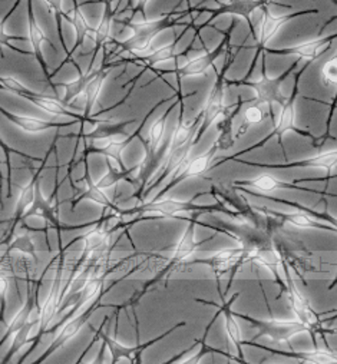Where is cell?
<instances>
[{"instance_id":"obj_18","label":"cell","mask_w":337,"mask_h":364,"mask_svg":"<svg viewBox=\"0 0 337 364\" xmlns=\"http://www.w3.org/2000/svg\"><path fill=\"white\" fill-rule=\"evenodd\" d=\"M196 224H197L196 218L189 221L188 228L185 230L184 235L174 247V252H172V257H171L172 265L184 263L192 254V252H194L201 245V243H197V240H196Z\"/></svg>"},{"instance_id":"obj_26","label":"cell","mask_w":337,"mask_h":364,"mask_svg":"<svg viewBox=\"0 0 337 364\" xmlns=\"http://www.w3.org/2000/svg\"><path fill=\"white\" fill-rule=\"evenodd\" d=\"M290 357H296L303 363L307 364H337V356L330 350H316L307 353H293L288 354Z\"/></svg>"},{"instance_id":"obj_12","label":"cell","mask_w":337,"mask_h":364,"mask_svg":"<svg viewBox=\"0 0 337 364\" xmlns=\"http://www.w3.org/2000/svg\"><path fill=\"white\" fill-rule=\"evenodd\" d=\"M231 185L234 188H251L255 189V191H277V189H296V191H303V193H314V194H320L316 189H310L303 186L300 184L293 182H287L283 180L276 178L275 175H270V173H260V175H257L251 180H237L233 181Z\"/></svg>"},{"instance_id":"obj_30","label":"cell","mask_w":337,"mask_h":364,"mask_svg":"<svg viewBox=\"0 0 337 364\" xmlns=\"http://www.w3.org/2000/svg\"><path fill=\"white\" fill-rule=\"evenodd\" d=\"M10 36L5 32V27H3V23L0 22V46H10Z\"/></svg>"},{"instance_id":"obj_22","label":"cell","mask_w":337,"mask_h":364,"mask_svg":"<svg viewBox=\"0 0 337 364\" xmlns=\"http://www.w3.org/2000/svg\"><path fill=\"white\" fill-rule=\"evenodd\" d=\"M8 117L12 119V122L19 126V128L25 132H29V134H36V132H42V131H46L49 128H54V126H67L68 123H55V122H51V121H45V119H39V118H35V117H21V115H12V114H8Z\"/></svg>"},{"instance_id":"obj_25","label":"cell","mask_w":337,"mask_h":364,"mask_svg":"<svg viewBox=\"0 0 337 364\" xmlns=\"http://www.w3.org/2000/svg\"><path fill=\"white\" fill-rule=\"evenodd\" d=\"M243 123L240 125V128L237 131V138L235 141L242 136L244 132L248 131L250 126L253 125H257L264 121V110H263V106L260 105H254V104H250L248 108H246L243 110Z\"/></svg>"},{"instance_id":"obj_1","label":"cell","mask_w":337,"mask_h":364,"mask_svg":"<svg viewBox=\"0 0 337 364\" xmlns=\"http://www.w3.org/2000/svg\"><path fill=\"white\" fill-rule=\"evenodd\" d=\"M309 65H310V63L307 62L306 65H304V66L299 71V73L296 75L293 92H292L290 97H288V98L286 99V102L281 105V110H280V114H279V117H277V121H276V123H275V128H272V131L268 132L267 136H264L260 142H257V144H254V145H251V147H248V148H246V149L238 151V152H235V154H233V155H230V156H224V158H221V160H216V162L213 164L211 168H217V167H220V165H222V164L230 162V161H233V160H237V158H240L242 155L250 154V152H253V151H255V149H260V148H263V147L267 144V142H268L271 138H275V136H277L279 144H280V148H281L283 155H284V158H286L287 155H286V149H284V144H283V138H284V135H286L287 132H290V131L297 132V134L301 135V136H307V138H310L312 142H313V145L316 147V139H314V136L310 135V134H307V132L301 131V130H299L297 126H296V99H297V95H299V92H300V89H299L300 77H301L303 72L307 69Z\"/></svg>"},{"instance_id":"obj_19","label":"cell","mask_w":337,"mask_h":364,"mask_svg":"<svg viewBox=\"0 0 337 364\" xmlns=\"http://www.w3.org/2000/svg\"><path fill=\"white\" fill-rule=\"evenodd\" d=\"M38 197H39L38 180H34L22 188V191L19 193L18 202H16V214H18L19 219L27 217L30 211L34 210Z\"/></svg>"},{"instance_id":"obj_8","label":"cell","mask_w":337,"mask_h":364,"mask_svg":"<svg viewBox=\"0 0 337 364\" xmlns=\"http://www.w3.org/2000/svg\"><path fill=\"white\" fill-rule=\"evenodd\" d=\"M229 71L227 66H224L222 71L218 72L217 76V81L208 95V99L205 101L202 109H201V125H200V130L192 141V144L197 145L198 141H201V138L204 136V134L208 131V128L216 122H218L224 114V110H226V106H224V79H226V72Z\"/></svg>"},{"instance_id":"obj_3","label":"cell","mask_w":337,"mask_h":364,"mask_svg":"<svg viewBox=\"0 0 337 364\" xmlns=\"http://www.w3.org/2000/svg\"><path fill=\"white\" fill-rule=\"evenodd\" d=\"M238 21L234 19L233 23L230 25V27L224 32L222 34V42L216 47L214 51H202L200 55L191 58L188 62H185L183 66L180 68H174L172 71H167L165 73H174L176 82H178V92L181 90V79L183 77H188V76H198V75H204L208 69H210L217 58H220V55H222L224 52L229 51L230 47V39H231V34L234 27L237 26Z\"/></svg>"},{"instance_id":"obj_7","label":"cell","mask_w":337,"mask_h":364,"mask_svg":"<svg viewBox=\"0 0 337 364\" xmlns=\"http://www.w3.org/2000/svg\"><path fill=\"white\" fill-rule=\"evenodd\" d=\"M235 315L250 321L257 330H259V335L254 337V340L257 337H267L271 343H287L292 337L303 333V331H307L297 320H280L275 317H271L268 320H260V319H253L250 315L244 314H235Z\"/></svg>"},{"instance_id":"obj_29","label":"cell","mask_w":337,"mask_h":364,"mask_svg":"<svg viewBox=\"0 0 337 364\" xmlns=\"http://www.w3.org/2000/svg\"><path fill=\"white\" fill-rule=\"evenodd\" d=\"M10 293V280L8 276L0 274V304L5 306Z\"/></svg>"},{"instance_id":"obj_21","label":"cell","mask_w":337,"mask_h":364,"mask_svg":"<svg viewBox=\"0 0 337 364\" xmlns=\"http://www.w3.org/2000/svg\"><path fill=\"white\" fill-rule=\"evenodd\" d=\"M240 294H234V297L230 300L229 304H224L220 308V313H222L224 315V328H226V335L229 337V340L235 345V347H242L243 344V336H242V328H240L237 320H235V315L234 313L230 310V304L234 302V300L238 297Z\"/></svg>"},{"instance_id":"obj_20","label":"cell","mask_w":337,"mask_h":364,"mask_svg":"<svg viewBox=\"0 0 337 364\" xmlns=\"http://www.w3.org/2000/svg\"><path fill=\"white\" fill-rule=\"evenodd\" d=\"M115 18V10L111 9V3H105V10L102 14V19L100 25L96 26L95 30V52L100 51L106 43L112 40L111 32H112V22Z\"/></svg>"},{"instance_id":"obj_27","label":"cell","mask_w":337,"mask_h":364,"mask_svg":"<svg viewBox=\"0 0 337 364\" xmlns=\"http://www.w3.org/2000/svg\"><path fill=\"white\" fill-rule=\"evenodd\" d=\"M322 79L325 85L334 86L337 84V58L332 56L329 60H326L325 66L322 69Z\"/></svg>"},{"instance_id":"obj_24","label":"cell","mask_w":337,"mask_h":364,"mask_svg":"<svg viewBox=\"0 0 337 364\" xmlns=\"http://www.w3.org/2000/svg\"><path fill=\"white\" fill-rule=\"evenodd\" d=\"M62 14L65 16V18L71 22V25L73 26V29L76 32V46L73 47V51H75L76 47L81 46L84 43V40L86 39V34H88V30L91 29V26H89L88 21L85 19L82 10L79 8H73L69 12L62 13Z\"/></svg>"},{"instance_id":"obj_5","label":"cell","mask_w":337,"mask_h":364,"mask_svg":"<svg viewBox=\"0 0 337 364\" xmlns=\"http://www.w3.org/2000/svg\"><path fill=\"white\" fill-rule=\"evenodd\" d=\"M221 149V144L220 141L217 139L214 142V145L207 149L204 154L196 156L194 160H189V156L187 158V160L178 167V169H176L171 178L168 180V184L159 189V193L154 197L152 201L155 199H161L165 194H168L172 188H175L178 184H181L183 181H187L188 178H194V177H200L201 173H204L205 171L210 169L214 164V161L217 160V152Z\"/></svg>"},{"instance_id":"obj_10","label":"cell","mask_w":337,"mask_h":364,"mask_svg":"<svg viewBox=\"0 0 337 364\" xmlns=\"http://www.w3.org/2000/svg\"><path fill=\"white\" fill-rule=\"evenodd\" d=\"M334 39H336V34H332L327 36H317L312 40L299 43L296 46L283 47V49H268V47H266L264 53L266 55L275 53V55H283V56H297L299 60L304 59V60H309L310 63L322 56V53H325L332 46Z\"/></svg>"},{"instance_id":"obj_23","label":"cell","mask_w":337,"mask_h":364,"mask_svg":"<svg viewBox=\"0 0 337 364\" xmlns=\"http://www.w3.org/2000/svg\"><path fill=\"white\" fill-rule=\"evenodd\" d=\"M27 34H29V43L32 46V52H34V55L38 58V60L42 63L43 69L46 71L43 58H42V45L46 40V36H45L43 29L38 25L32 10H29V32Z\"/></svg>"},{"instance_id":"obj_11","label":"cell","mask_w":337,"mask_h":364,"mask_svg":"<svg viewBox=\"0 0 337 364\" xmlns=\"http://www.w3.org/2000/svg\"><path fill=\"white\" fill-rule=\"evenodd\" d=\"M234 162L248 165V167H255V168H264V169H290V168H318V169H326L330 172H334V167L337 162V151H325L320 152L316 156L306 158V160L301 161H293V162H283V164H260V162H251L246 160H233Z\"/></svg>"},{"instance_id":"obj_28","label":"cell","mask_w":337,"mask_h":364,"mask_svg":"<svg viewBox=\"0 0 337 364\" xmlns=\"http://www.w3.org/2000/svg\"><path fill=\"white\" fill-rule=\"evenodd\" d=\"M0 86L8 90H13L16 93H21L22 97L30 93V90L19 81L18 77H14V76H0Z\"/></svg>"},{"instance_id":"obj_16","label":"cell","mask_w":337,"mask_h":364,"mask_svg":"<svg viewBox=\"0 0 337 364\" xmlns=\"http://www.w3.org/2000/svg\"><path fill=\"white\" fill-rule=\"evenodd\" d=\"M23 98H26L32 104H35L39 109L45 110V112H47V114H52L56 117H71V118H75L79 121L82 119L81 115H78L75 110L68 108V105H65V102L58 99V98H51V97H46V95H39L35 92H30V93L25 95Z\"/></svg>"},{"instance_id":"obj_4","label":"cell","mask_w":337,"mask_h":364,"mask_svg":"<svg viewBox=\"0 0 337 364\" xmlns=\"http://www.w3.org/2000/svg\"><path fill=\"white\" fill-rule=\"evenodd\" d=\"M202 195L204 194L198 193L189 201H178V199H172V198L155 199L143 205H138V207L134 210V213H137L139 219L141 218L146 219L150 217L172 218V217H178V214H183V213H205V211H211V210H218L217 207H207V205L194 204V201Z\"/></svg>"},{"instance_id":"obj_14","label":"cell","mask_w":337,"mask_h":364,"mask_svg":"<svg viewBox=\"0 0 337 364\" xmlns=\"http://www.w3.org/2000/svg\"><path fill=\"white\" fill-rule=\"evenodd\" d=\"M287 289H288V303H290V306H292V310L296 315L297 321L300 324H303L304 328H306L307 331L317 328L320 326L318 315L312 310L307 298L304 297L299 291V289L294 286L293 280L288 278Z\"/></svg>"},{"instance_id":"obj_2","label":"cell","mask_w":337,"mask_h":364,"mask_svg":"<svg viewBox=\"0 0 337 364\" xmlns=\"http://www.w3.org/2000/svg\"><path fill=\"white\" fill-rule=\"evenodd\" d=\"M263 53V76L259 79V81L255 82H240V81H230V79H224V84L226 85H230V86H248L251 88L254 92H255V97L251 98L250 101H244V105L246 104H254V105H260V106H267L268 110L271 112V108H272V104H280L283 105L286 102L283 93H281V85L284 84L286 79L290 76L299 66V63L301 60H296L294 65L288 68L283 75H280L279 77H268L266 75L267 72V55L264 53V51L262 52Z\"/></svg>"},{"instance_id":"obj_6","label":"cell","mask_w":337,"mask_h":364,"mask_svg":"<svg viewBox=\"0 0 337 364\" xmlns=\"http://www.w3.org/2000/svg\"><path fill=\"white\" fill-rule=\"evenodd\" d=\"M216 3L218 5L217 9H198V6H197V9H194L198 14L200 13H211V18L208 19L207 22H204L201 26L192 27V29L196 30L194 38H198L200 36V30L210 26L211 22L216 18H218V16H221V14H231V16H235V19H238V18L246 19V22L248 23V27H250V35L255 40V27H254V25L251 22V14L259 8H264L267 2H260V0H259V2H257V0H231V2H221V0H217Z\"/></svg>"},{"instance_id":"obj_15","label":"cell","mask_w":337,"mask_h":364,"mask_svg":"<svg viewBox=\"0 0 337 364\" xmlns=\"http://www.w3.org/2000/svg\"><path fill=\"white\" fill-rule=\"evenodd\" d=\"M108 73H109V69L105 66V68H101L100 71L93 72L88 77V81H86L85 88H84V93H82V97L85 98V110L82 114L84 119L89 118L92 115L93 106L96 105V101H98V98H100L101 90H102L106 77H108Z\"/></svg>"},{"instance_id":"obj_17","label":"cell","mask_w":337,"mask_h":364,"mask_svg":"<svg viewBox=\"0 0 337 364\" xmlns=\"http://www.w3.org/2000/svg\"><path fill=\"white\" fill-rule=\"evenodd\" d=\"M196 26V22H192L187 26H184V30L181 32V35L176 38L175 40H172L171 43L165 45V46H161L158 47V49H154L147 58H143L141 60H135L132 63H137V65H141V66H146L147 69H154L155 65H158V63H163V62H167V60H171V59H176V45H178L180 39L185 35V32H188L189 29H192Z\"/></svg>"},{"instance_id":"obj_9","label":"cell","mask_w":337,"mask_h":364,"mask_svg":"<svg viewBox=\"0 0 337 364\" xmlns=\"http://www.w3.org/2000/svg\"><path fill=\"white\" fill-rule=\"evenodd\" d=\"M262 10L264 12V16H263L260 29H259V32H257V36H255V49L257 51H264L267 47V43L276 36L280 27L284 26L286 23H288L296 18H300V16L317 14L318 13V9H303V10L286 13V14H272L267 8H263Z\"/></svg>"},{"instance_id":"obj_13","label":"cell","mask_w":337,"mask_h":364,"mask_svg":"<svg viewBox=\"0 0 337 364\" xmlns=\"http://www.w3.org/2000/svg\"><path fill=\"white\" fill-rule=\"evenodd\" d=\"M194 95H197V92H192V93H188V95H181V97L176 98V101H174V104L165 110V114H163L161 117H159L151 126V130L148 132V142H147V162H148V171L151 172V167L155 164V156H156V152L159 149V145H161L163 142V138H164V134H165V128H167V121H168V117L170 114L172 112V110L178 106L185 98H189V97H194ZM150 175V173H148ZM148 178V177H147ZM146 178V180H147Z\"/></svg>"}]
</instances>
